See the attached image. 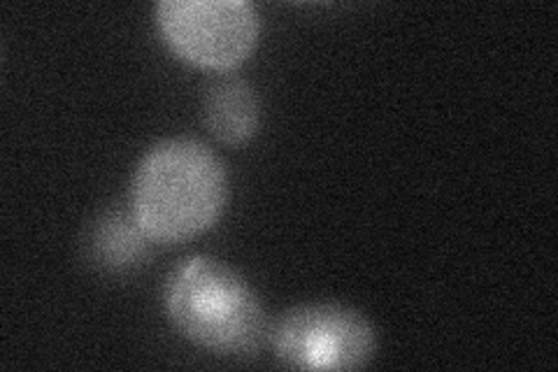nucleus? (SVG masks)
<instances>
[{
  "label": "nucleus",
  "mask_w": 558,
  "mask_h": 372,
  "mask_svg": "<svg viewBox=\"0 0 558 372\" xmlns=\"http://www.w3.org/2000/svg\"><path fill=\"white\" fill-rule=\"evenodd\" d=\"M229 203V170L196 137L145 152L131 182V215L151 244H180L213 228Z\"/></svg>",
  "instance_id": "f257e3e1"
},
{
  "label": "nucleus",
  "mask_w": 558,
  "mask_h": 372,
  "mask_svg": "<svg viewBox=\"0 0 558 372\" xmlns=\"http://www.w3.org/2000/svg\"><path fill=\"white\" fill-rule=\"evenodd\" d=\"M168 322L182 338L219 357H252L270 338V316L235 268L194 254L172 268L163 289Z\"/></svg>",
  "instance_id": "f03ea898"
},
{
  "label": "nucleus",
  "mask_w": 558,
  "mask_h": 372,
  "mask_svg": "<svg viewBox=\"0 0 558 372\" xmlns=\"http://www.w3.org/2000/svg\"><path fill=\"white\" fill-rule=\"evenodd\" d=\"M268 345L291 370H359L377 353V331L342 303H303L272 322Z\"/></svg>",
  "instance_id": "7ed1b4c3"
},
{
  "label": "nucleus",
  "mask_w": 558,
  "mask_h": 372,
  "mask_svg": "<svg viewBox=\"0 0 558 372\" xmlns=\"http://www.w3.org/2000/svg\"><path fill=\"white\" fill-rule=\"evenodd\" d=\"M156 26L172 55L217 73L247 61L260 38V16L247 0H163Z\"/></svg>",
  "instance_id": "20e7f679"
},
{
  "label": "nucleus",
  "mask_w": 558,
  "mask_h": 372,
  "mask_svg": "<svg viewBox=\"0 0 558 372\" xmlns=\"http://www.w3.org/2000/svg\"><path fill=\"white\" fill-rule=\"evenodd\" d=\"M201 117L207 133L221 145H247L260 127V98L247 80L219 75L203 88Z\"/></svg>",
  "instance_id": "39448f33"
},
{
  "label": "nucleus",
  "mask_w": 558,
  "mask_h": 372,
  "mask_svg": "<svg viewBox=\"0 0 558 372\" xmlns=\"http://www.w3.org/2000/svg\"><path fill=\"white\" fill-rule=\"evenodd\" d=\"M149 238L140 230L133 215H114L105 217L94 228V254L98 263H105L108 268H129L135 261L147 254Z\"/></svg>",
  "instance_id": "423d86ee"
}]
</instances>
